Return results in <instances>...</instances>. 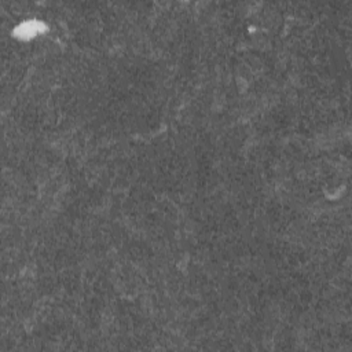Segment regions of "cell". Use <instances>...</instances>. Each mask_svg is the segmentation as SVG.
Segmentation results:
<instances>
[{
  "instance_id": "6da1fadb",
  "label": "cell",
  "mask_w": 352,
  "mask_h": 352,
  "mask_svg": "<svg viewBox=\"0 0 352 352\" xmlns=\"http://www.w3.org/2000/svg\"><path fill=\"white\" fill-rule=\"evenodd\" d=\"M43 29H45V27H43L40 22H36V21H29V22L21 25V27H19L15 32H17V35H19L21 37L28 39V37H32V36H35V35H37V33L43 31Z\"/></svg>"
}]
</instances>
